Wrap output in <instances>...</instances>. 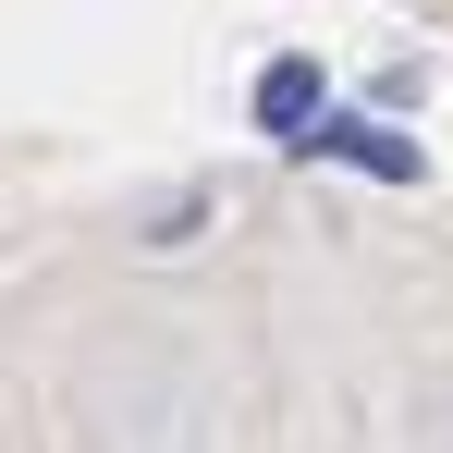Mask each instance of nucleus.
I'll return each instance as SVG.
<instances>
[{"label":"nucleus","mask_w":453,"mask_h":453,"mask_svg":"<svg viewBox=\"0 0 453 453\" xmlns=\"http://www.w3.org/2000/svg\"><path fill=\"white\" fill-rule=\"evenodd\" d=\"M257 123H270V135H306V123H319V62H270V74H257Z\"/></svg>","instance_id":"nucleus-1"},{"label":"nucleus","mask_w":453,"mask_h":453,"mask_svg":"<svg viewBox=\"0 0 453 453\" xmlns=\"http://www.w3.org/2000/svg\"><path fill=\"white\" fill-rule=\"evenodd\" d=\"M306 148H343V159H368V172H392V184H417V148H404V135H368V123H331V111L306 123Z\"/></svg>","instance_id":"nucleus-2"}]
</instances>
